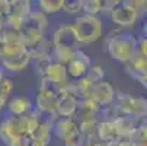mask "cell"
Instances as JSON below:
<instances>
[{
	"mask_svg": "<svg viewBox=\"0 0 147 146\" xmlns=\"http://www.w3.org/2000/svg\"><path fill=\"white\" fill-rule=\"evenodd\" d=\"M13 88L15 85L10 76L0 69V113L6 108V104L13 94Z\"/></svg>",
	"mask_w": 147,
	"mask_h": 146,
	"instance_id": "19",
	"label": "cell"
},
{
	"mask_svg": "<svg viewBox=\"0 0 147 146\" xmlns=\"http://www.w3.org/2000/svg\"><path fill=\"white\" fill-rule=\"evenodd\" d=\"M51 50H53V45L50 43V38L47 37L44 39H41L39 43L29 47L31 61H35V63H44V61L51 60Z\"/></svg>",
	"mask_w": 147,
	"mask_h": 146,
	"instance_id": "16",
	"label": "cell"
},
{
	"mask_svg": "<svg viewBox=\"0 0 147 146\" xmlns=\"http://www.w3.org/2000/svg\"><path fill=\"white\" fill-rule=\"evenodd\" d=\"M82 13L99 16L102 13V0H82Z\"/></svg>",
	"mask_w": 147,
	"mask_h": 146,
	"instance_id": "21",
	"label": "cell"
},
{
	"mask_svg": "<svg viewBox=\"0 0 147 146\" xmlns=\"http://www.w3.org/2000/svg\"><path fill=\"white\" fill-rule=\"evenodd\" d=\"M10 13V0H0V24H3Z\"/></svg>",
	"mask_w": 147,
	"mask_h": 146,
	"instance_id": "27",
	"label": "cell"
},
{
	"mask_svg": "<svg viewBox=\"0 0 147 146\" xmlns=\"http://www.w3.org/2000/svg\"><path fill=\"white\" fill-rule=\"evenodd\" d=\"M31 65L29 48L24 43L2 45V63L0 69L5 73H20Z\"/></svg>",
	"mask_w": 147,
	"mask_h": 146,
	"instance_id": "3",
	"label": "cell"
},
{
	"mask_svg": "<svg viewBox=\"0 0 147 146\" xmlns=\"http://www.w3.org/2000/svg\"><path fill=\"white\" fill-rule=\"evenodd\" d=\"M76 130H79V126H77V121L74 118H60V117H57L53 123V134L57 139H60L61 142H64Z\"/></svg>",
	"mask_w": 147,
	"mask_h": 146,
	"instance_id": "14",
	"label": "cell"
},
{
	"mask_svg": "<svg viewBox=\"0 0 147 146\" xmlns=\"http://www.w3.org/2000/svg\"><path fill=\"white\" fill-rule=\"evenodd\" d=\"M131 5L137 12L138 20H141L147 16V0H131Z\"/></svg>",
	"mask_w": 147,
	"mask_h": 146,
	"instance_id": "25",
	"label": "cell"
},
{
	"mask_svg": "<svg viewBox=\"0 0 147 146\" xmlns=\"http://www.w3.org/2000/svg\"><path fill=\"white\" fill-rule=\"evenodd\" d=\"M146 98H147V96H146Z\"/></svg>",
	"mask_w": 147,
	"mask_h": 146,
	"instance_id": "35",
	"label": "cell"
},
{
	"mask_svg": "<svg viewBox=\"0 0 147 146\" xmlns=\"http://www.w3.org/2000/svg\"><path fill=\"white\" fill-rule=\"evenodd\" d=\"M57 117H42V120L39 121L38 127L35 129L34 134H32V140L35 142H41V143H45L48 145L53 136V123Z\"/></svg>",
	"mask_w": 147,
	"mask_h": 146,
	"instance_id": "18",
	"label": "cell"
},
{
	"mask_svg": "<svg viewBox=\"0 0 147 146\" xmlns=\"http://www.w3.org/2000/svg\"><path fill=\"white\" fill-rule=\"evenodd\" d=\"M29 146H48V145H45V143H41V142H35V140H32Z\"/></svg>",
	"mask_w": 147,
	"mask_h": 146,
	"instance_id": "33",
	"label": "cell"
},
{
	"mask_svg": "<svg viewBox=\"0 0 147 146\" xmlns=\"http://www.w3.org/2000/svg\"><path fill=\"white\" fill-rule=\"evenodd\" d=\"M124 70L133 79H137L140 75L147 72V57H144L143 54L136 51L134 56L124 65Z\"/></svg>",
	"mask_w": 147,
	"mask_h": 146,
	"instance_id": "17",
	"label": "cell"
},
{
	"mask_svg": "<svg viewBox=\"0 0 147 146\" xmlns=\"http://www.w3.org/2000/svg\"><path fill=\"white\" fill-rule=\"evenodd\" d=\"M114 107L119 115L143 120L147 117V98L133 94H117Z\"/></svg>",
	"mask_w": 147,
	"mask_h": 146,
	"instance_id": "5",
	"label": "cell"
},
{
	"mask_svg": "<svg viewBox=\"0 0 147 146\" xmlns=\"http://www.w3.org/2000/svg\"><path fill=\"white\" fill-rule=\"evenodd\" d=\"M108 146H134V142L128 140V139H117V140L108 143Z\"/></svg>",
	"mask_w": 147,
	"mask_h": 146,
	"instance_id": "29",
	"label": "cell"
},
{
	"mask_svg": "<svg viewBox=\"0 0 147 146\" xmlns=\"http://www.w3.org/2000/svg\"><path fill=\"white\" fill-rule=\"evenodd\" d=\"M108 18L111 22L118 28V29H128L136 26L138 22V16L136 9L131 5V0H124V2H117V5L112 7L109 12Z\"/></svg>",
	"mask_w": 147,
	"mask_h": 146,
	"instance_id": "6",
	"label": "cell"
},
{
	"mask_svg": "<svg viewBox=\"0 0 147 146\" xmlns=\"http://www.w3.org/2000/svg\"><path fill=\"white\" fill-rule=\"evenodd\" d=\"M25 136L26 134L20 118L12 115H6L5 118H2V121H0V142L5 146H10L12 143Z\"/></svg>",
	"mask_w": 147,
	"mask_h": 146,
	"instance_id": "8",
	"label": "cell"
},
{
	"mask_svg": "<svg viewBox=\"0 0 147 146\" xmlns=\"http://www.w3.org/2000/svg\"><path fill=\"white\" fill-rule=\"evenodd\" d=\"M36 5H38L36 9L39 12H42L44 15L50 16V15H55V13L61 12L63 0H39Z\"/></svg>",
	"mask_w": 147,
	"mask_h": 146,
	"instance_id": "20",
	"label": "cell"
},
{
	"mask_svg": "<svg viewBox=\"0 0 147 146\" xmlns=\"http://www.w3.org/2000/svg\"><path fill=\"white\" fill-rule=\"evenodd\" d=\"M105 50L114 61L125 65L137 51V37L122 31L112 32L105 41Z\"/></svg>",
	"mask_w": 147,
	"mask_h": 146,
	"instance_id": "1",
	"label": "cell"
},
{
	"mask_svg": "<svg viewBox=\"0 0 147 146\" xmlns=\"http://www.w3.org/2000/svg\"><path fill=\"white\" fill-rule=\"evenodd\" d=\"M5 110H7V115L20 118V117L31 114L35 108H34V101L29 96L18 94V95H12L9 98Z\"/></svg>",
	"mask_w": 147,
	"mask_h": 146,
	"instance_id": "12",
	"label": "cell"
},
{
	"mask_svg": "<svg viewBox=\"0 0 147 146\" xmlns=\"http://www.w3.org/2000/svg\"><path fill=\"white\" fill-rule=\"evenodd\" d=\"M90 67H92V58H90V56H88L85 51L79 50L74 54V57L66 65L69 80H79L82 77H85Z\"/></svg>",
	"mask_w": 147,
	"mask_h": 146,
	"instance_id": "11",
	"label": "cell"
},
{
	"mask_svg": "<svg viewBox=\"0 0 147 146\" xmlns=\"http://www.w3.org/2000/svg\"><path fill=\"white\" fill-rule=\"evenodd\" d=\"M136 80L140 83V85H141L144 89H147V72H144L143 75H140V76H138Z\"/></svg>",
	"mask_w": 147,
	"mask_h": 146,
	"instance_id": "30",
	"label": "cell"
},
{
	"mask_svg": "<svg viewBox=\"0 0 147 146\" xmlns=\"http://www.w3.org/2000/svg\"><path fill=\"white\" fill-rule=\"evenodd\" d=\"M63 12L67 15L79 16L82 13V0H63Z\"/></svg>",
	"mask_w": 147,
	"mask_h": 146,
	"instance_id": "23",
	"label": "cell"
},
{
	"mask_svg": "<svg viewBox=\"0 0 147 146\" xmlns=\"http://www.w3.org/2000/svg\"><path fill=\"white\" fill-rule=\"evenodd\" d=\"M50 43L53 48H70V50H80V43L76 37L74 28L71 22H64L57 25L50 35Z\"/></svg>",
	"mask_w": 147,
	"mask_h": 146,
	"instance_id": "7",
	"label": "cell"
},
{
	"mask_svg": "<svg viewBox=\"0 0 147 146\" xmlns=\"http://www.w3.org/2000/svg\"><path fill=\"white\" fill-rule=\"evenodd\" d=\"M86 77L93 83V85H96V83H100V82L105 80V70L99 65H92V67L89 69Z\"/></svg>",
	"mask_w": 147,
	"mask_h": 146,
	"instance_id": "24",
	"label": "cell"
},
{
	"mask_svg": "<svg viewBox=\"0 0 147 146\" xmlns=\"http://www.w3.org/2000/svg\"><path fill=\"white\" fill-rule=\"evenodd\" d=\"M131 140L138 145H147V117L143 118L141 123L137 124V129H136Z\"/></svg>",
	"mask_w": 147,
	"mask_h": 146,
	"instance_id": "22",
	"label": "cell"
},
{
	"mask_svg": "<svg viewBox=\"0 0 147 146\" xmlns=\"http://www.w3.org/2000/svg\"><path fill=\"white\" fill-rule=\"evenodd\" d=\"M79 108V98L70 94L69 91H63L58 96L57 107H55V117L60 118H74Z\"/></svg>",
	"mask_w": 147,
	"mask_h": 146,
	"instance_id": "13",
	"label": "cell"
},
{
	"mask_svg": "<svg viewBox=\"0 0 147 146\" xmlns=\"http://www.w3.org/2000/svg\"><path fill=\"white\" fill-rule=\"evenodd\" d=\"M95 137L100 142L105 143H111L114 140L118 139V133H117V127L114 118H103L98 123L96 130H95Z\"/></svg>",
	"mask_w": 147,
	"mask_h": 146,
	"instance_id": "15",
	"label": "cell"
},
{
	"mask_svg": "<svg viewBox=\"0 0 147 146\" xmlns=\"http://www.w3.org/2000/svg\"><path fill=\"white\" fill-rule=\"evenodd\" d=\"M32 9H34V6H32V2H29V0H12L10 13H9L7 19L5 20V24L13 29L20 31V28L25 24V20L29 16V13L32 12Z\"/></svg>",
	"mask_w": 147,
	"mask_h": 146,
	"instance_id": "9",
	"label": "cell"
},
{
	"mask_svg": "<svg viewBox=\"0 0 147 146\" xmlns=\"http://www.w3.org/2000/svg\"><path fill=\"white\" fill-rule=\"evenodd\" d=\"M115 96H117V91L112 86V83L103 80L100 83L93 85V88L90 89V92L86 98L92 99L95 104H98V105L103 110V108H108V107L112 105L114 101H115Z\"/></svg>",
	"mask_w": 147,
	"mask_h": 146,
	"instance_id": "10",
	"label": "cell"
},
{
	"mask_svg": "<svg viewBox=\"0 0 147 146\" xmlns=\"http://www.w3.org/2000/svg\"><path fill=\"white\" fill-rule=\"evenodd\" d=\"M141 31H143V37H146V38H147V18L144 19V22H143Z\"/></svg>",
	"mask_w": 147,
	"mask_h": 146,
	"instance_id": "31",
	"label": "cell"
},
{
	"mask_svg": "<svg viewBox=\"0 0 147 146\" xmlns=\"http://www.w3.org/2000/svg\"><path fill=\"white\" fill-rule=\"evenodd\" d=\"M137 51L140 54H143L144 57H147V38L143 35L140 38H137Z\"/></svg>",
	"mask_w": 147,
	"mask_h": 146,
	"instance_id": "28",
	"label": "cell"
},
{
	"mask_svg": "<svg viewBox=\"0 0 147 146\" xmlns=\"http://www.w3.org/2000/svg\"><path fill=\"white\" fill-rule=\"evenodd\" d=\"M48 32H50V18L42 12H39L38 9H32L25 24L20 28L22 43L29 48L34 44L39 43L41 39L47 38Z\"/></svg>",
	"mask_w": 147,
	"mask_h": 146,
	"instance_id": "2",
	"label": "cell"
},
{
	"mask_svg": "<svg viewBox=\"0 0 147 146\" xmlns=\"http://www.w3.org/2000/svg\"><path fill=\"white\" fill-rule=\"evenodd\" d=\"M96 139V137H95ZM95 139H85V142L82 143V146H93V140Z\"/></svg>",
	"mask_w": 147,
	"mask_h": 146,
	"instance_id": "32",
	"label": "cell"
},
{
	"mask_svg": "<svg viewBox=\"0 0 147 146\" xmlns=\"http://www.w3.org/2000/svg\"><path fill=\"white\" fill-rule=\"evenodd\" d=\"M71 24H73V28H74V32L80 45L96 43L98 39H100L103 34V22L99 16L80 13L79 16H76L74 22Z\"/></svg>",
	"mask_w": 147,
	"mask_h": 146,
	"instance_id": "4",
	"label": "cell"
},
{
	"mask_svg": "<svg viewBox=\"0 0 147 146\" xmlns=\"http://www.w3.org/2000/svg\"><path fill=\"white\" fill-rule=\"evenodd\" d=\"M0 63H2V45H0Z\"/></svg>",
	"mask_w": 147,
	"mask_h": 146,
	"instance_id": "34",
	"label": "cell"
},
{
	"mask_svg": "<svg viewBox=\"0 0 147 146\" xmlns=\"http://www.w3.org/2000/svg\"><path fill=\"white\" fill-rule=\"evenodd\" d=\"M85 142V136L82 134L80 130H76L73 134H70L64 142V146H82V143Z\"/></svg>",
	"mask_w": 147,
	"mask_h": 146,
	"instance_id": "26",
	"label": "cell"
}]
</instances>
